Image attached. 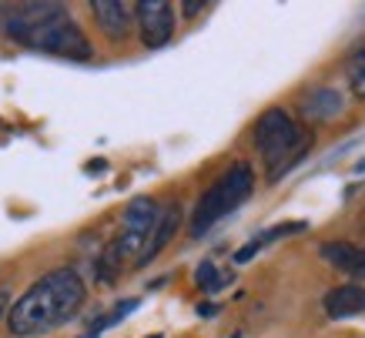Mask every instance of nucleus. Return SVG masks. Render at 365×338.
<instances>
[{"instance_id": "4", "label": "nucleus", "mask_w": 365, "mask_h": 338, "mask_svg": "<svg viewBox=\"0 0 365 338\" xmlns=\"http://www.w3.org/2000/svg\"><path fill=\"white\" fill-rule=\"evenodd\" d=\"M305 141H309L305 131L282 108H268L262 118L255 121V144H258V154H262L272 181L299 158Z\"/></svg>"}, {"instance_id": "1", "label": "nucleus", "mask_w": 365, "mask_h": 338, "mask_svg": "<svg viewBox=\"0 0 365 338\" xmlns=\"http://www.w3.org/2000/svg\"><path fill=\"white\" fill-rule=\"evenodd\" d=\"M84 302H88L84 278L74 268H54L14 302V308L7 312V328L17 338L44 335L78 318Z\"/></svg>"}, {"instance_id": "6", "label": "nucleus", "mask_w": 365, "mask_h": 338, "mask_svg": "<svg viewBox=\"0 0 365 338\" xmlns=\"http://www.w3.org/2000/svg\"><path fill=\"white\" fill-rule=\"evenodd\" d=\"M91 11H94V21H98V27L111 41H124L128 34H131V7L128 4H121V0H94L91 4Z\"/></svg>"}, {"instance_id": "12", "label": "nucleus", "mask_w": 365, "mask_h": 338, "mask_svg": "<svg viewBox=\"0 0 365 338\" xmlns=\"http://www.w3.org/2000/svg\"><path fill=\"white\" fill-rule=\"evenodd\" d=\"M345 77H349V88L359 101H365V44H359L345 61Z\"/></svg>"}, {"instance_id": "15", "label": "nucleus", "mask_w": 365, "mask_h": 338, "mask_svg": "<svg viewBox=\"0 0 365 338\" xmlns=\"http://www.w3.org/2000/svg\"><path fill=\"white\" fill-rule=\"evenodd\" d=\"M201 7H205V4H198V0H188V4H185L181 11H185V17H195V14H198Z\"/></svg>"}, {"instance_id": "13", "label": "nucleus", "mask_w": 365, "mask_h": 338, "mask_svg": "<svg viewBox=\"0 0 365 338\" xmlns=\"http://www.w3.org/2000/svg\"><path fill=\"white\" fill-rule=\"evenodd\" d=\"M195 282H198L201 292L215 295V292H222L225 285L232 282V275H225L222 268H218V265L211 262V258H205V262L198 265V272H195Z\"/></svg>"}, {"instance_id": "7", "label": "nucleus", "mask_w": 365, "mask_h": 338, "mask_svg": "<svg viewBox=\"0 0 365 338\" xmlns=\"http://www.w3.org/2000/svg\"><path fill=\"white\" fill-rule=\"evenodd\" d=\"M322 258L339 268L342 275H352L355 282H365V251L352 241H325L322 245Z\"/></svg>"}, {"instance_id": "18", "label": "nucleus", "mask_w": 365, "mask_h": 338, "mask_svg": "<svg viewBox=\"0 0 365 338\" xmlns=\"http://www.w3.org/2000/svg\"><path fill=\"white\" fill-rule=\"evenodd\" d=\"M151 338H161V335H151Z\"/></svg>"}, {"instance_id": "3", "label": "nucleus", "mask_w": 365, "mask_h": 338, "mask_svg": "<svg viewBox=\"0 0 365 338\" xmlns=\"http://www.w3.org/2000/svg\"><path fill=\"white\" fill-rule=\"evenodd\" d=\"M252 191H255L252 164L248 161L232 164V168H228V171H225V175L198 198L195 215H191V235H195V238L208 235L222 218H228L232 211H238V208L252 198Z\"/></svg>"}, {"instance_id": "14", "label": "nucleus", "mask_w": 365, "mask_h": 338, "mask_svg": "<svg viewBox=\"0 0 365 338\" xmlns=\"http://www.w3.org/2000/svg\"><path fill=\"white\" fill-rule=\"evenodd\" d=\"M7 308H11V292L0 285V318H4V312H7Z\"/></svg>"}, {"instance_id": "16", "label": "nucleus", "mask_w": 365, "mask_h": 338, "mask_svg": "<svg viewBox=\"0 0 365 338\" xmlns=\"http://www.w3.org/2000/svg\"><path fill=\"white\" fill-rule=\"evenodd\" d=\"M198 315H215V305H198Z\"/></svg>"}, {"instance_id": "5", "label": "nucleus", "mask_w": 365, "mask_h": 338, "mask_svg": "<svg viewBox=\"0 0 365 338\" xmlns=\"http://www.w3.org/2000/svg\"><path fill=\"white\" fill-rule=\"evenodd\" d=\"M138 27H141V44L158 51L175 37V7L165 0H141L134 7Z\"/></svg>"}, {"instance_id": "9", "label": "nucleus", "mask_w": 365, "mask_h": 338, "mask_svg": "<svg viewBox=\"0 0 365 338\" xmlns=\"http://www.w3.org/2000/svg\"><path fill=\"white\" fill-rule=\"evenodd\" d=\"M322 305L329 312V318H349V315H362L365 312V285H339L332 292H325Z\"/></svg>"}, {"instance_id": "2", "label": "nucleus", "mask_w": 365, "mask_h": 338, "mask_svg": "<svg viewBox=\"0 0 365 338\" xmlns=\"http://www.w3.org/2000/svg\"><path fill=\"white\" fill-rule=\"evenodd\" d=\"M7 34L21 44L67 57V61H91L94 54L78 21L57 4H31V7L14 11L7 17Z\"/></svg>"}, {"instance_id": "8", "label": "nucleus", "mask_w": 365, "mask_h": 338, "mask_svg": "<svg viewBox=\"0 0 365 338\" xmlns=\"http://www.w3.org/2000/svg\"><path fill=\"white\" fill-rule=\"evenodd\" d=\"M178 225H181V208H178V205H168V208H161V211H158V221H155V228H151V238H148V245H144L141 258H138V268H141V265H148V262H155L158 255L165 251V245L175 238Z\"/></svg>"}, {"instance_id": "10", "label": "nucleus", "mask_w": 365, "mask_h": 338, "mask_svg": "<svg viewBox=\"0 0 365 338\" xmlns=\"http://www.w3.org/2000/svg\"><path fill=\"white\" fill-rule=\"evenodd\" d=\"M302 111H305L312 121H332L335 114L345 111V98L339 88H319L302 101Z\"/></svg>"}, {"instance_id": "11", "label": "nucleus", "mask_w": 365, "mask_h": 338, "mask_svg": "<svg viewBox=\"0 0 365 338\" xmlns=\"http://www.w3.org/2000/svg\"><path fill=\"white\" fill-rule=\"evenodd\" d=\"M309 225L305 221H288V225H272L268 231H262V235H255L248 245H242V248L235 251V262L238 265H245V262H252L258 251L265 248V245H272V241H278V238H288V235H299V231H305Z\"/></svg>"}, {"instance_id": "17", "label": "nucleus", "mask_w": 365, "mask_h": 338, "mask_svg": "<svg viewBox=\"0 0 365 338\" xmlns=\"http://www.w3.org/2000/svg\"><path fill=\"white\" fill-rule=\"evenodd\" d=\"M355 175H365V161H359V164H355Z\"/></svg>"}]
</instances>
